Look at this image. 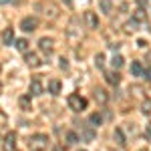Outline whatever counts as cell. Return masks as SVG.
I'll return each instance as SVG.
<instances>
[{
	"mask_svg": "<svg viewBox=\"0 0 151 151\" xmlns=\"http://www.w3.org/2000/svg\"><path fill=\"white\" fill-rule=\"evenodd\" d=\"M60 69H69V63H67V58H60Z\"/></svg>",
	"mask_w": 151,
	"mask_h": 151,
	"instance_id": "28",
	"label": "cell"
},
{
	"mask_svg": "<svg viewBox=\"0 0 151 151\" xmlns=\"http://www.w3.org/2000/svg\"><path fill=\"white\" fill-rule=\"evenodd\" d=\"M52 45H55V40L48 38V36H42V38L38 40V48L45 50V52H50V50H52Z\"/></svg>",
	"mask_w": 151,
	"mask_h": 151,
	"instance_id": "6",
	"label": "cell"
},
{
	"mask_svg": "<svg viewBox=\"0 0 151 151\" xmlns=\"http://www.w3.org/2000/svg\"><path fill=\"white\" fill-rule=\"evenodd\" d=\"M135 24H137V22H133V20H131V22L125 24V28H127V30H135Z\"/></svg>",
	"mask_w": 151,
	"mask_h": 151,
	"instance_id": "27",
	"label": "cell"
},
{
	"mask_svg": "<svg viewBox=\"0 0 151 151\" xmlns=\"http://www.w3.org/2000/svg\"><path fill=\"white\" fill-rule=\"evenodd\" d=\"M2 149L4 151H16V133H14V131L6 133L4 143H2Z\"/></svg>",
	"mask_w": 151,
	"mask_h": 151,
	"instance_id": "4",
	"label": "cell"
},
{
	"mask_svg": "<svg viewBox=\"0 0 151 151\" xmlns=\"http://www.w3.org/2000/svg\"><path fill=\"white\" fill-rule=\"evenodd\" d=\"M133 22H145L147 20V14H145V10L143 8H137V10L133 12V18H131Z\"/></svg>",
	"mask_w": 151,
	"mask_h": 151,
	"instance_id": "15",
	"label": "cell"
},
{
	"mask_svg": "<svg viewBox=\"0 0 151 151\" xmlns=\"http://www.w3.org/2000/svg\"><path fill=\"white\" fill-rule=\"evenodd\" d=\"M141 151H147V149H141Z\"/></svg>",
	"mask_w": 151,
	"mask_h": 151,
	"instance_id": "31",
	"label": "cell"
},
{
	"mask_svg": "<svg viewBox=\"0 0 151 151\" xmlns=\"http://www.w3.org/2000/svg\"><path fill=\"white\" fill-rule=\"evenodd\" d=\"M2 42L4 45H14V30L12 28H6L2 32Z\"/></svg>",
	"mask_w": 151,
	"mask_h": 151,
	"instance_id": "13",
	"label": "cell"
},
{
	"mask_svg": "<svg viewBox=\"0 0 151 151\" xmlns=\"http://www.w3.org/2000/svg\"><path fill=\"white\" fill-rule=\"evenodd\" d=\"M105 81L109 83V85H113V87H117V85L121 83V75H119V73H113V70H109V73H105Z\"/></svg>",
	"mask_w": 151,
	"mask_h": 151,
	"instance_id": "9",
	"label": "cell"
},
{
	"mask_svg": "<svg viewBox=\"0 0 151 151\" xmlns=\"http://www.w3.org/2000/svg\"><path fill=\"white\" fill-rule=\"evenodd\" d=\"M81 151H85V149H81Z\"/></svg>",
	"mask_w": 151,
	"mask_h": 151,
	"instance_id": "32",
	"label": "cell"
},
{
	"mask_svg": "<svg viewBox=\"0 0 151 151\" xmlns=\"http://www.w3.org/2000/svg\"><path fill=\"white\" fill-rule=\"evenodd\" d=\"M135 2H137V6H139V8H143V10H145V6H147V0H135Z\"/></svg>",
	"mask_w": 151,
	"mask_h": 151,
	"instance_id": "26",
	"label": "cell"
},
{
	"mask_svg": "<svg viewBox=\"0 0 151 151\" xmlns=\"http://www.w3.org/2000/svg\"><path fill=\"white\" fill-rule=\"evenodd\" d=\"M8 2H12V0H0V4H8Z\"/></svg>",
	"mask_w": 151,
	"mask_h": 151,
	"instance_id": "29",
	"label": "cell"
},
{
	"mask_svg": "<svg viewBox=\"0 0 151 151\" xmlns=\"http://www.w3.org/2000/svg\"><path fill=\"white\" fill-rule=\"evenodd\" d=\"M28 147L32 151H45L48 147V137L45 133H36V135H32L28 139Z\"/></svg>",
	"mask_w": 151,
	"mask_h": 151,
	"instance_id": "1",
	"label": "cell"
},
{
	"mask_svg": "<svg viewBox=\"0 0 151 151\" xmlns=\"http://www.w3.org/2000/svg\"><path fill=\"white\" fill-rule=\"evenodd\" d=\"M24 60H26V65H30V67H38V65H40V58L36 57L35 52H26V55H24Z\"/></svg>",
	"mask_w": 151,
	"mask_h": 151,
	"instance_id": "12",
	"label": "cell"
},
{
	"mask_svg": "<svg viewBox=\"0 0 151 151\" xmlns=\"http://www.w3.org/2000/svg\"><path fill=\"white\" fill-rule=\"evenodd\" d=\"M20 28H22L24 32H35L36 28H38V20H36L35 16H26L20 22Z\"/></svg>",
	"mask_w": 151,
	"mask_h": 151,
	"instance_id": "3",
	"label": "cell"
},
{
	"mask_svg": "<svg viewBox=\"0 0 151 151\" xmlns=\"http://www.w3.org/2000/svg\"><path fill=\"white\" fill-rule=\"evenodd\" d=\"M65 141H67V145H75V143L79 141V135H77L75 131H67V135H65Z\"/></svg>",
	"mask_w": 151,
	"mask_h": 151,
	"instance_id": "19",
	"label": "cell"
},
{
	"mask_svg": "<svg viewBox=\"0 0 151 151\" xmlns=\"http://www.w3.org/2000/svg\"><path fill=\"white\" fill-rule=\"evenodd\" d=\"M141 77H143L145 81L151 83V67H149V69H143V75H141Z\"/></svg>",
	"mask_w": 151,
	"mask_h": 151,
	"instance_id": "25",
	"label": "cell"
},
{
	"mask_svg": "<svg viewBox=\"0 0 151 151\" xmlns=\"http://www.w3.org/2000/svg\"><path fill=\"white\" fill-rule=\"evenodd\" d=\"M99 6L105 14H111L113 12V0H99Z\"/></svg>",
	"mask_w": 151,
	"mask_h": 151,
	"instance_id": "17",
	"label": "cell"
},
{
	"mask_svg": "<svg viewBox=\"0 0 151 151\" xmlns=\"http://www.w3.org/2000/svg\"><path fill=\"white\" fill-rule=\"evenodd\" d=\"M141 111H143L145 115H149V113H151V101H149V99H147L145 103L141 105Z\"/></svg>",
	"mask_w": 151,
	"mask_h": 151,
	"instance_id": "24",
	"label": "cell"
},
{
	"mask_svg": "<svg viewBox=\"0 0 151 151\" xmlns=\"http://www.w3.org/2000/svg\"><path fill=\"white\" fill-rule=\"evenodd\" d=\"M95 101L99 105H105L109 101V93H107L105 89H95Z\"/></svg>",
	"mask_w": 151,
	"mask_h": 151,
	"instance_id": "10",
	"label": "cell"
},
{
	"mask_svg": "<svg viewBox=\"0 0 151 151\" xmlns=\"http://www.w3.org/2000/svg\"><path fill=\"white\" fill-rule=\"evenodd\" d=\"M48 93L50 95H58L60 93V89H63V85H60V81L58 79H52V81H48Z\"/></svg>",
	"mask_w": 151,
	"mask_h": 151,
	"instance_id": "11",
	"label": "cell"
},
{
	"mask_svg": "<svg viewBox=\"0 0 151 151\" xmlns=\"http://www.w3.org/2000/svg\"><path fill=\"white\" fill-rule=\"evenodd\" d=\"M95 67H97V69H103L105 67V55L103 52H99V55L95 57Z\"/></svg>",
	"mask_w": 151,
	"mask_h": 151,
	"instance_id": "22",
	"label": "cell"
},
{
	"mask_svg": "<svg viewBox=\"0 0 151 151\" xmlns=\"http://www.w3.org/2000/svg\"><path fill=\"white\" fill-rule=\"evenodd\" d=\"M131 75L133 77H141L143 75V65H141L139 60H133L131 63Z\"/></svg>",
	"mask_w": 151,
	"mask_h": 151,
	"instance_id": "16",
	"label": "cell"
},
{
	"mask_svg": "<svg viewBox=\"0 0 151 151\" xmlns=\"http://www.w3.org/2000/svg\"><path fill=\"white\" fill-rule=\"evenodd\" d=\"M14 47L18 48V50H26V48H28V40H26V38H16V40H14Z\"/></svg>",
	"mask_w": 151,
	"mask_h": 151,
	"instance_id": "20",
	"label": "cell"
},
{
	"mask_svg": "<svg viewBox=\"0 0 151 151\" xmlns=\"http://www.w3.org/2000/svg\"><path fill=\"white\" fill-rule=\"evenodd\" d=\"M95 139V129H91V127H87V125H83L81 127V141H93Z\"/></svg>",
	"mask_w": 151,
	"mask_h": 151,
	"instance_id": "7",
	"label": "cell"
},
{
	"mask_svg": "<svg viewBox=\"0 0 151 151\" xmlns=\"http://www.w3.org/2000/svg\"><path fill=\"white\" fill-rule=\"evenodd\" d=\"M123 60H125V58L121 57V55H115L111 63H113V67H115V69H121V67H123Z\"/></svg>",
	"mask_w": 151,
	"mask_h": 151,
	"instance_id": "23",
	"label": "cell"
},
{
	"mask_svg": "<svg viewBox=\"0 0 151 151\" xmlns=\"http://www.w3.org/2000/svg\"><path fill=\"white\" fill-rule=\"evenodd\" d=\"M113 139H115L117 145H125V143H127V139H125V133H123V131H121L119 127L113 131Z\"/></svg>",
	"mask_w": 151,
	"mask_h": 151,
	"instance_id": "14",
	"label": "cell"
},
{
	"mask_svg": "<svg viewBox=\"0 0 151 151\" xmlns=\"http://www.w3.org/2000/svg\"><path fill=\"white\" fill-rule=\"evenodd\" d=\"M0 93H2V83H0Z\"/></svg>",
	"mask_w": 151,
	"mask_h": 151,
	"instance_id": "30",
	"label": "cell"
},
{
	"mask_svg": "<svg viewBox=\"0 0 151 151\" xmlns=\"http://www.w3.org/2000/svg\"><path fill=\"white\" fill-rule=\"evenodd\" d=\"M42 83H40V79L36 77V79H32L30 81V97H38V95H42Z\"/></svg>",
	"mask_w": 151,
	"mask_h": 151,
	"instance_id": "5",
	"label": "cell"
},
{
	"mask_svg": "<svg viewBox=\"0 0 151 151\" xmlns=\"http://www.w3.org/2000/svg\"><path fill=\"white\" fill-rule=\"evenodd\" d=\"M85 22H87L89 28H97L99 26V18H97L95 12H85Z\"/></svg>",
	"mask_w": 151,
	"mask_h": 151,
	"instance_id": "8",
	"label": "cell"
},
{
	"mask_svg": "<svg viewBox=\"0 0 151 151\" xmlns=\"http://www.w3.org/2000/svg\"><path fill=\"white\" fill-rule=\"evenodd\" d=\"M89 123H91V127H99L103 123V115L101 113H93V115L89 117Z\"/></svg>",
	"mask_w": 151,
	"mask_h": 151,
	"instance_id": "18",
	"label": "cell"
},
{
	"mask_svg": "<svg viewBox=\"0 0 151 151\" xmlns=\"http://www.w3.org/2000/svg\"><path fill=\"white\" fill-rule=\"evenodd\" d=\"M69 109H70V111H75V113H83V111L87 109V99L81 97L79 93L69 95Z\"/></svg>",
	"mask_w": 151,
	"mask_h": 151,
	"instance_id": "2",
	"label": "cell"
},
{
	"mask_svg": "<svg viewBox=\"0 0 151 151\" xmlns=\"http://www.w3.org/2000/svg\"><path fill=\"white\" fill-rule=\"evenodd\" d=\"M18 103H20V107H22V111H28V109H30V97L24 95V97L18 99Z\"/></svg>",
	"mask_w": 151,
	"mask_h": 151,
	"instance_id": "21",
	"label": "cell"
}]
</instances>
